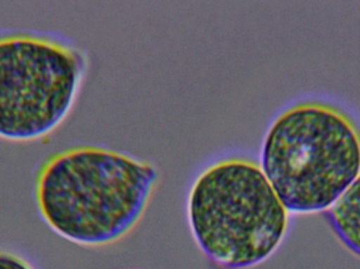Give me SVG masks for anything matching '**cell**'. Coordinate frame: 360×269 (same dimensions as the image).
<instances>
[{"label":"cell","mask_w":360,"mask_h":269,"mask_svg":"<svg viewBox=\"0 0 360 269\" xmlns=\"http://www.w3.org/2000/svg\"><path fill=\"white\" fill-rule=\"evenodd\" d=\"M260 166L290 214L328 211L360 175V128L331 101H295L272 120Z\"/></svg>","instance_id":"cell-2"},{"label":"cell","mask_w":360,"mask_h":269,"mask_svg":"<svg viewBox=\"0 0 360 269\" xmlns=\"http://www.w3.org/2000/svg\"><path fill=\"white\" fill-rule=\"evenodd\" d=\"M327 219L342 244L360 258V175L328 209Z\"/></svg>","instance_id":"cell-5"},{"label":"cell","mask_w":360,"mask_h":269,"mask_svg":"<svg viewBox=\"0 0 360 269\" xmlns=\"http://www.w3.org/2000/svg\"><path fill=\"white\" fill-rule=\"evenodd\" d=\"M86 53L56 36L0 33V137L31 141L68 117L88 72Z\"/></svg>","instance_id":"cell-4"},{"label":"cell","mask_w":360,"mask_h":269,"mask_svg":"<svg viewBox=\"0 0 360 269\" xmlns=\"http://www.w3.org/2000/svg\"><path fill=\"white\" fill-rule=\"evenodd\" d=\"M186 216L197 247L226 269L264 263L283 244L290 224L259 161L243 155L220 157L200 169L188 190Z\"/></svg>","instance_id":"cell-3"},{"label":"cell","mask_w":360,"mask_h":269,"mask_svg":"<svg viewBox=\"0 0 360 269\" xmlns=\"http://www.w3.org/2000/svg\"><path fill=\"white\" fill-rule=\"evenodd\" d=\"M160 181L154 163L96 144L49 155L34 176V198L56 234L86 247L117 242L134 230Z\"/></svg>","instance_id":"cell-1"},{"label":"cell","mask_w":360,"mask_h":269,"mask_svg":"<svg viewBox=\"0 0 360 269\" xmlns=\"http://www.w3.org/2000/svg\"><path fill=\"white\" fill-rule=\"evenodd\" d=\"M0 269H33L27 262L11 254L0 253Z\"/></svg>","instance_id":"cell-6"}]
</instances>
